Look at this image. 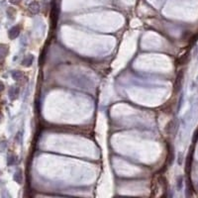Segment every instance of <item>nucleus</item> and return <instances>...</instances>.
<instances>
[{"label": "nucleus", "instance_id": "nucleus-1", "mask_svg": "<svg viewBox=\"0 0 198 198\" xmlns=\"http://www.w3.org/2000/svg\"><path fill=\"white\" fill-rule=\"evenodd\" d=\"M29 11L36 15V14H38L40 12V10H41V6H40V3L38 1H32L30 4H29Z\"/></svg>", "mask_w": 198, "mask_h": 198}, {"label": "nucleus", "instance_id": "nucleus-2", "mask_svg": "<svg viewBox=\"0 0 198 198\" xmlns=\"http://www.w3.org/2000/svg\"><path fill=\"white\" fill-rule=\"evenodd\" d=\"M19 33H20V27L15 26V27H13L12 29H10L8 36H9V38L11 40H13V39L17 38L18 35H19Z\"/></svg>", "mask_w": 198, "mask_h": 198}, {"label": "nucleus", "instance_id": "nucleus-3", "mask_svg": "<svg viewBox=\"0 0 198 198\" xmlns=\"http://www.w3.org/2000/svg\"><path fill=\"white\" fill-rule=\"evenodd\" d=\"M32 61H33V58L31 57V58H30V61H29V57H27V58L23 61V64L25 65V67H29V65H31Z\"/></svg>", "mask_w": 198, "mask_h": 198}, {"label": "nucleus", "instance_id": "nucleus-4", "mask_svg": "<svg viewBox=\"0 0 198 198\" xmlns=\"http://www.w3.org/2000/svg\"><path fill=\"white\" fill-rule=\"evenodd\" d=\"M9 1L12 3V4H19L21 0H9Z\"/></svg>", "mask_w": 198, "mask_h": 198}]
</instances>
